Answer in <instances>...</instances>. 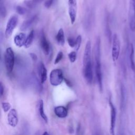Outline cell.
I'll return each mask as SVG.
<instances>
[{"mask_svg":"<svg viewBox=\"0 0 135 135\" xmlns=\"http://www.w3.org/2000/svg\"><path fill=\"white\" fill-rule=\"evenodd\" d=\"M94 49L95 75L100 91L102 92L103 89V84L102 75L100 62V40L99 37L97 40Z\"/></svg>","mask_w":135,"mask_h":135,"instance_id":"6da1fadb","label":"cell"},{"mask_svg":"<svg viewBox=\"0 0 135 135\" xmlns=\"http://www.w3.org/2000/svg\"><path fill=\"white\" fill-rule=\"evenodd\" d=\"M4 62L7 73H10L13 70L15 63V56L11 47H7L4 54Z\"/></svg>","mask_w":135,"mask_h":135,"instance_id":"7a4b0ae2","label":"cell"},{"mask_svg":"<svg viewBox=\"0 0 135 135\" xmlns=\"http://www.w3.org/2000/svg\"><path fill=\"white\" fill-rule=\"evenodd\" d=\"M64 80L62 71L59 69H53L50 74V82L53 86H56L61 84Z\"/></svg>","mask_w":135,"mask_h":135,"instance_id":"3957f363","label":"cell"},{"mask_svg":"<svg viewBox=\"0 0 135 135\" xmlns=\"http://www.w3.org/2000/svg\"><path fill=\"white\" fill-rule=\"evenodd\" d=\"M109 104L110 108V133L111 135H115V127L117 117L116 109L113 104L111 97L109 99Z\"/></svg>","mask_w":135,"mask_h":135,"instance_id":"277c9868","label":"cell"},{"mask_svg":"<svg viewBox=\"0 0 135 135\" xmlns=\"http://www.w3.org/2000/svg\"><path fill=\"white\" fill-rule=\"evenodd\" d=\"M128 22L130 30L135 31V0H130L128 9Z\"/></svg>","mask_w":135,"mask_h":135,"instance_id":"5b68a950","label":"cell"},{"mask_svg":"<svg viewBox=\"0 0 135 135\" xmlns=\"http://www.w3.org/2000/svg\"><path fill=\"white\" fill-rule=\"evenodd\" d=\"M120 51V42L117 34H114L112 37V58L113 61H116L119 56Z\"/></svg>","mask_w":135,"mask_h":135,"instance_id":"8992f818","label":"cell"},{"mask_svg":"<svg viewBox=\"0 0 135 135\" xmlns=\"http://www.w3.org/2000/svg\"><path fill=\"white\" fill-rule=\"evenodd\" d=\"M18 23V18L16 16H12L7 21L5 31V35L6 37L9 38L12 35L14 30Z\"/></svg>","mask_w":135,"mask_h":135,"instance_id":"52a82bcc","label":"cell"},{"mask_svg":"<svg viewBox=\"0 0 135 135\" xmlns=\"http://www.w3.org/2000/svg\"><path fill=\"white\" fill-rule=\"evenodd\" d=\"M83 74L86 81L91 83L93 80V71L91 61L83 63Z\"/></svg>","mask_w":135,"mask_h":135,"instance_id":"ba28073f","label":"cell"},{"mask_svg":"<svg viewBox=\"0 0 135 135\" xmlns=\"http://www.w3.org/2000/svg\"><path fill=\"white\" fill-rule=\"evenodd\" d=\"M69 14L71 24H74L75 21L76 16V0H69Z\"/></svg>","mask_w":135,"mask_h":135,"instance_id":"9c48e42d","label":"cell"},{"mask_svg":"<svg viewBox=\"0 0 135 135\" xmlns=\"http://www.w3.org/2000/svg\"><path fill=\"white\" fill-rule=\"evenodd\" d=\"M7 121L8 124L12 127H15L17 125L18 119L17 111L15 109H12L9 111L7 114Z\"/></svg>","mask_w":135,"mask_h":135,"instance_id":"30bf717a","label":"cell"},{"mask_svg":"<svg viewBox=\"0 0 135 135\" xmlns=\"http://www.w3.org/2000/svg\"><path fill=\"white\" fill-rule=\"evenodd\" d=\"M129 59L130 63V66L132 71L134 73L135 78V59H134V50L133 45L132 43L130 44L129 46Z\"/></svg>","mask_w":135,"mask_h":135,"instance_id":"8fae6325","label":"cell"},{"mask_svg":"<svg viewBox=\"0 0 135 135\" xmlns=\"http://www.w3.org/2000/svg\"><path fill=\"white\" fill-rule=\"evenodd\" d=\"M40 45L44 54L46 55H48L50 53V44L47 41L45 36V34L43 33H42L41 35Z\"/></svg>","mask_w":135,"mask_h":135,"instance_id":"7c38bea8","label":"cell"},{"mask_svg":"<svg viewBox=\"0 0 135 135\" xmlns=\"http://www.w3.org/2000/svg\"><path fill=\"white\" fill-rule=\"evenodd\" d=\"M38 73L41 83L43 84L47 79V70L43 62H40L38 65Z\"/></svg>","mask_w":135,"mask_h":135,"instance_id":"4fadbf2b","label":"cell"},{"mask_svg":"<svg viewBox=\"0 0 135 135\" xmlns=\"http://www.w3.org/2000/svg\"><path fill=\"white\" fill-rule=\"evenodd\" d=\"M26 39V36L25 34L24 33H20L15 35L14 38V42L17 46L21 47L24 46Z\"/></svg>","mask_w":135,"mask_h":135,"instance_id":"5bb4252c","label":"cell"},{"mask_svg":"<svg viewBox=\"0 0 135 135\" xmlns=\"http://www.w3.org/2000/svg\"><path fill=\"white\" fill-rule=\"evenodd\" d=\"M54 112L55 114L59 118H64L68 115V111L66 108L62 105L57 106L54 108Z\"/></svg>","mask_w":135,"mask_h":135,"instance_id":"9a60e30c","label":"cell"},{"mask_svg":"<svg viewBox=\"0 0 135 135\" xmlns=\"http://www.w3.org/2000/svg\"><path fill=\"white\" fill-rule=\"evenodd\" d=\"M91 44L90 41H88L86 44L84 52L83 55V63H87L88 62L91 61Z\"/></svg>","mask_w":135,"mask_h":135,"instance_id":"2e32d148","label":"cell"},{"mask_svg":"<svg viewBox=\"0 0 135 135\" xmlns=\"http://www.w3.org/2000/svg\"><path fill=\"white\" fill-rule=\"evenodd\" d=\"M38 113L41 118L46 122H48V118L44 112V102L42 100H40L38 103Z\"/></svg>","mask_w":135,"mask_h":135,"instance_id":"e0dca14e","label":"cell"},{"mask_svg":"<svg viewBox=\"0 0 135 135\" xmlns=\"http://www.w3.org/2000/svg\"><path fill=\"white\" fill-rule=\"evenodd\" d=\"M56 40L58 44L61 45H63L65 43L64 33L62 28H60L56 35Z\"/></svg>","mask_w":135,"mask_h":135,"instance_id":"ac0fdd59","label":"cell"},{"mask_svg":"<svg viewBox=\"0 0 135 135\" xmlns=\"http://www.w3.org/2000/svg\"><path fill=\"white\" fill-rule=\"evenodd\" d=\"M36 18H37V16H34L31 17V18H29L28 20L24 21L21 27V30L24 31L27 29L30 26H31V25H32L34 23L35 21L36 20Z\"/></svg>","mask_w":135,"mask_h":135,"instance_id":"d6986e66","label":"cell"},{"mask_svg":"<svg viewBox=\"0 0 135 135\" xmlns=\"http://www.w3.org/2000/svg\"><path fill=\"white\" fill-rule=\"evenodd\" d=\"M34 32L33 30H32L30 33L28 34V36L26 37V39L25 41V43L24 44V46L26 48L29 47L32 44L33 41V38H34Z\"/></svg>","mask_w":135,"mask_h":135,"instance_id":"ffe728a7","label":"cell"},{"mask_svg":"<svg viewBox=\"0 0 135 135\" xmlns=\"http://www.w3.org/2000/svg\"><path fill=\"white\" fill-rule=\"evenodd\" d=\"M120 92H121V108H123L124 105V102H125V99H126V92H125V88L122 84H121V85Z\"/></svg>","mask_w":135,"mask_h":135,"instance_id":"44dd1931","label":"cell"},{"mask_svg":"<svg viewBox=\"0 0 135 135\" xmlns=\"http://www.w3.org/2000/svg\"><path fill=\"white\" fill-rule=\"evenodd\" d=\"M69 59L71 63H74L76 59V53L74 51L71 52L68 54Z\"/></svg>","mask_w":135,"mask_h":135,"instance_id":"7402d4cb","label":"cell"},{"mask_svg":"<svg viewBox=\"0 0 135 135\" xmlns=\"http://www.w3.org/2000/svg\"><path fill=\"white\" fill-rule=\"evenodd\" d=\"M81 41H82V37L81 35H78L75 39V49H76V51H78L81 46Z\"/></svg>","mask_w":135,"mask_h":135,"instance_id":"603a6c76","label":"cell"},{"mask_svg":"<svg viewBox=\"0 0 135 135\" xmlns=\"http://www.w3.org/2000/svg\"><path fill=\"white\" fill-rule=\"evenodd\" d=\"M2 107L3 111L5 112H8V111L10 110L11 108V105L8 102H4L2 103Z\"/></svg>","mask_w":135,"mask_h":135,"instance_id":"cb8c5ba5","label":"cell"},{"mask_svg":"<svg viewBox=\"0 0 135 135\" xmlns=\"http://www.w3.org/2000/svg\"><path fill=\"white\" fill-rule=\"evenodd\" d=\"M63 52H61V51L59 52L58 53H57V54L56 55V56L55 59V60H54V63L55 64H57V63L62 60V59L63 58Z\"/></svg>","mask_w":135,"mask_h":135,"instance_id":"d4e9b609","label":"cell"},{"mask_svg":"<svg viewBox=\"0 0 135 135\" xmlns=\"http://www.w3.org/2000/svg\"><path fill=\"white\" fill-rule=\"evenodd\" d=\"M16 10L17 13L20 15H24L26 13L25 8L21 6H17L16 7Z\"/></svg>","mask_w":135,"mask_h":135,"instance_id":"484cf974","label":"cell"},{"mask_svg":"<svg viewBox=\"0 0 135 135\" xmlns=\"http://www.w3.org/2000/svg\"><path fill=\"white\" fill-rule=\"evenodd\" d=\"M68 44H69V46H71V47H75V40H74L73 38L69 37V38L68 39Z\"/></svg>","mask_w":135,"mask_h":135,"instance_id":"4316f807","label":"cell"},{"mask_svg":"<svg viewBox=\"0 0 135 135\" xmlns=\"http://www.w3.org/2000/svg\"><path fill=\"white\" fill-rule=\"evenodd\" d=\"M76 135H83V130L81 127V124H79L76 131Z\"/></svg>","mask_w":135,"mask_h":135,"instance_id":"83f0119b","label":"cell"},{"mask_svg":"<svg viewBox=\"0 0 135 135\" xmlns=\"http://www.w3.org/2000/svg\"><path fill=\"white\" fill-rule=\"evenodd\" d=\"M1 15L2 17H5L6 15V9L4 6H1V11H0Z\"/></svg>","mask_w":135,"mask_h":135,"instance_id":"f1b7e54d","label":"cell"},{"mask_svg":"<svg viewBox=\"0 0 135 135\" xmlns=\"http://www.w3.org/2000/svg\"><path fill=\"white\" fill-rule=\"evenodd\" d=\"M53 3V0H47L44 3V6L46 8H49L52 6Z\"/></svg>","mask_w":135,"mask_h":135,"instance_id":"f546056e","label":"cell"},{"mask_svg":"<svg viewBox=\"0 0 135 135\" xmlns=\"http://www.w3.org/2000/svg\"><path fill=\"white\" fill-rule=\"evenodd\" d=\"M4 89L3 84L2 83V82H1V84H0V94H1V97H2L3 95V94L4 93Z\"/></svg>","mask_w":135,"mask_h":135,"instance_id":"4dcf8cb0","label":"cell"},{"mask_svg":"<svg viewBox=\"0 0 135 135\" xmlns=\"http://www.w3.org/2000/svg\"><path fill=\"white\" fill-rule=\"evenodd\" d=\"M30 55H31V58L32 59V60H33V61L36 60V59H37V56H36L34 53H31V54H30Z\"/></svg>","mask_w":135,"mask_h":135,"instance_id":"1f68e13d","label":"cell"},{"mask_svg":"<svg viewBox=\"0 0 135 135\" xmlns=\"http://www.w3.org/2000/svg\"><path fill=\"white\" fill-rule=\"evenodd\" d=\"M42 1L43 0H33V3H39Z\"/></svg>","mask_w":135,"mask_h":135,"instance_id":"d6a6232c","label":"cell"},{"mask_svg":"<svg viewBox=\"0 0 135 135\" xmlns=\"http://www.w3.org/2000/svg\"><path fill=\"white\" fill-rule=\"evenodd\" d=\"M42 135H50V134L48 133V132H47L45 131V132H44L43 133V134H42Z\"/></svg>","mask_w":135,"mask_h":135,"instance_id":"836d02e7","label":"cell"}]
</instances>
